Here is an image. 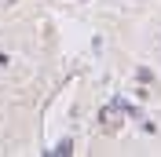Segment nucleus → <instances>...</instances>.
<instances>
[{
    "label": "nucleus",
    "instance_id": "1",
    "mask_svg": "<svg viewBox=\"0 0 161 157\" xmlns=\"http://www.w3.org/2000/svg\"><path fill=\"white\" fill-rule=\"evenodd\" d=\"M103 128H117V110H103Z\"/></svg>",
    "mask_w": 161,
    "mask_h": 157
},
{
    "label": "nucleus",
    "instance_id": "3",
    "mask_svg": "<svg viewBox=\"0 0 161 157\" xmlns=\"http://www.w3.org/2000/svg\"><path fill=\"white\" fill-rule=\"evenodd\" d=\"M4 4H11V0H0V8H4Z\"/></svg>",
    "mask_w": 161,
    "mask_h": 157
},
{
    "label": "nucleus",
    "instance_id": "2",
    "mask_svg": "<svg viewBox=\"0 0 161 157\" xmlns=\"http://www.w3.org/2000/svg\"><path fill=\"white\" fill-rule=\"evenodd\" d=\"M51 154H59V157H70V154H73V143H70V139H62V143H59L55 150H51Z\"/></svg>",
    "mask_w": 161,
    "mask_h": 157
}]
</instances>
